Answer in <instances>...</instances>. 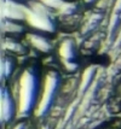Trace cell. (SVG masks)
<instances>
[{
  "label": "cell",
  "mask_w": 121,
  "mask_h": 129,
  "mask_svg": "<svg viewBox=\"0 0 121 129\" xmlns=\"http://www.w3.org/2000/svg\"><path fill=\"white\" fill-rule=\"evenodd\" d=\"M41 82L39 74L34 67L26 68L19 74L16 86V103H17V116L27 117L35 111L39 101L41 90Z\"/></svg>",
  "instance_id": "obj_1"
},
{
  "label": "cell",
  "mask_w": 121,
  "mask_h": 129,
  "mask_svg": "<svg viewBox=\"0 0 121 129\" xmlns=\"http://www.w3.org/2000/svg\"><path fill=\"white\" fill-rule=\"evenodd\" d=\"M1 103H0V117H1V124L10 123L13 118L17 116V103L15 99V95L12 94L7 87H1Z\"/></svg>",
  "instance_id": "obj_4"
},
{
  "label": "cell",
  "mask_w": 121,
  "mask_h": 129,
  "mask_svg": "<svg viewBox=\"0 0 121 129\" xmlns=\"http://www.w3.org/2000/svg\"><path fill=\"white\" fill-rule=\"evenodd\" d=\"M12 129H28V125H27V123L24 121H19V122H17L13 125Z\"/></svg>",
  "instance_id": "obj_11"
},
{
  "label": "cell",
  "mask_w": 121,
  "mask_h": 129,
  "mask_svg": "<svg viewBox=\"0 0 121 129\" xmlns=\"http://www.w3.org/2000/svg\"><path fill=\"white\" fill-rule=\"evenodd\" d=\"M15 70V60L13 58L9 56H3L1 57V80H7L12 75Z\"/></svg>",
  "instance_id": "obj_7"
},
{
  "label": "cell",
  "mask_w": 121,
  "mask_h": 129,
  "mask_svg": "<svg viewBox=\"0 0 121 129\" xmlns=\"http://www.w3.org/2000/svg\"><path fill=\"white\" fill-rule=\"evenodd\" d=\"M85 1H86L87 4H91V3H94L96 0H85Z\"/></svg>",
  "instance_id": "obj_13"
},
{
  "label": "cell",
  "mask_w": 121,
  "mask_h": 129,
  "mask_svg": "<svg viewBox=\"0 0 121 129\" xmlns=\"http://www.w3.org/2000/svg\"><path fill=\"white\" fill-rule=\"evenodd\" d=\"M61 84V79L59 75L56 71H47L42 79L41 82V90L39 95V101L35 107V116L36 117H42L45 116L55 103V99L57 96L58 89Z\"/></svg>",
  "instance_id": "obj_3"
},
{
  "label": "cell",
  "mask_w": 121,
  "mask_h": 129,
  "mask_svg": "<svg viewBox=\"0 0 121 129\" xmlns=\"http://www.w3.org/2000/svg\"><path fill=\"white\" fill-rule=\"evenodd\" d=\"M27 18L26 23L33 29V33L51 34L56 30V21L53 12L46 9L38 0L27 4Z\"/></svg>",
  "instance_id": "obj_2"
},
{
  "label": "cell",
  "mask_w": 121,
  "mask_h": 129,
  "mask_svg": "<svg viewBox=\"0 0 121 129\" xmlns=\"http://www.w3.org/2000/svg\"><path fill=\"white\" fill-rule=\"evenodd\" d=\"M94 75H96V68L94 67H88L82 71V75H81V82H80L81 89H86L87 87L91 84L93 77H94Z\"/></svg>",
  "instance_id": "obj_10"
},
{
  "label": "cell",
  "mask_w": 121,
  "mask_h": 129,
  "mask_svg": "<svg viewBox=\"0 0 121 129\" xmlns=\"http://www.w3.org/2000/svg\"><path fill=\"white\" fill-rule=\"evenodd\" d=\"M3 29L7 34H21L24 30V23L12 22V21H5L3 19Z\"/></svg>",
  "instance_id": "obj_9"
},
{
  "label": "cell",
  "mask_w": 121,
  "mask_h": 129,
  "mask_svg": "<svg viewBox=\"0 0 121 129\" xmlns=\"http://www.w3.org/2000/svg\"><path fill=\"white\" fill-rule=\"evenodd\" d=\"M11 1H15V3H18V4H23V5H27L29 3L34 1V0H11Z\"/></svg>",
  "instance_id": "obj_12"
},
{
  "label": "cell",
  "mask_w": 121,
  "mask_h": 129,
  "mask_svg": "<svg viewBox=\"0 0 121 129\" xmlns=\"http://www.w3.org/2000/svg\"><path fill=\"white\" fill-rule=\"evenodd\" d=\"M57 53L62 64H64L65 70L73 71L76 68V62L75 60H76V54H78L76 45H75L74 40L70 39V38L63 39L58 45Z\"/></svg>",
  "instance_id": "obj_5"
},
{
  "label": "cell",
  "mask_w": 121,
  "mask_h": 129,
  "mask_svg": "<svg viewBox=\"0 0 121 129\" xmlns=\"http://www.w3.org/2000/svg\"><path fill=\"white\" fill-rule=\"evenodd\" d=\"M28 42L30 44V46L36 50L38 52L41 53H49L52 51V45L50 42V40L47 39L44 34L39 33H29L28 36Z\"/></svg>",
  "instance_id": "obj_6"
},
{
  "label": "cell",
  "mask_w": 121,
  "mask_h": 129,
  "mask_svg": "<svg viewBox=\"0 0 121 129\" xmlns=\"http://www.w3.org/2000/svg\"><path fill=\"white\" fill-rule=\"evenodd\" d=\"M6 51L12 52V53H18V54H23L26 53V47L24 45H22L21 42H18L13 38H7L5 40V44H4Z\"/></svg>",
  "instance_id": "obj_8"
}]
</instances>
